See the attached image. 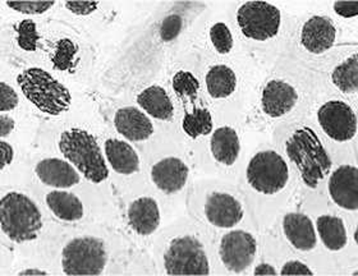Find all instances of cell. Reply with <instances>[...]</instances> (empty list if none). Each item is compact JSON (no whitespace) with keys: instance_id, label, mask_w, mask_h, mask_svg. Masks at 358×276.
I'll return each instance as SVG.
<instances>
[{"instance_id":"obj_9","label":"cell","mask_w":358,"mask_h":276,"mask_svg":"<svg viewBox=\"0 0 358 276\" xmlns=\"http://www.w3.org/2000/svg\"><path fill=\"white\" fill-rule=\"evenodd\" d=\"M257 242L251 233L231 231L223 235L219 245V256L225 269L233 274L246 271L254 262Z\"/></svg>"},{"instance_id":"obj_41","label":"cell","mask_w":358,"mask_h":276,"mask_svg":"<svg viewBox=\"0 0 358 276\" xmlns=\"http://www.w3.org/2000/svg\"><path fill=\"white\" fill-rule=\"evenodd\" d=\"M18 275H49L46 271L44 270H38V269H26L22 270V271H20L18 273Z\"/></svg>"},{"instance_id":"obj_17","label":"cell","mask_w":358,"mask_h":276,"mask_svg":"<svg viewBox=\"0 0 358 276\" xmlns=\"http://www.w3.org/2000/svg\"><path fill=\"white\" fill-rule=\"evenodd\" d=\"M114 126L128 141H146L154 133V126L149 117L134 106L122 108L115 112Z\"/></svg>"},{"instance_id":"obj_7","label":"cell","mask_w":358,"mask_h":276,"mask_svg":"<svg viewBox=\"0 0 358 276\" xmlns=\"http://www.w3.org/2000/svg\"><path fill=\"white\" fill-rule=\"evenodd\" d=\"M247 182L257 194L265 196L282 192L289 180V168L274 150L257 152L247 165Z\"/></svg>"},{"instance_id":"obj_4","label":"cell","mask_w":358,"mask_h":276,"mask_svg":"<svg viewBox=\"0 0 358 276\" xmlns=\"http://www.w3.org/2000/svg\"><path fill=\"white\" fill-rule=\"evenodd\" d=\"M17 82L26 99L48 115H60L72 101L67 87L43 68L24 69L17 77Z\"/></svg>"},{"instance_id":"obj_22","label":"cell","mask_w":358,"mask_h":276,"mask_svg":"<svg viewBox=\"0 0 358 276\" xmlns=\"http://www.w3.org/2000/svg\"><path fill=\"white\" fill-rule=\"evenodd\" d=\"M137 104L143 112L157 120H171L174 115V106L166 91L160 86H150L137 96Z\"/></svg>"},{"instance_id":"obj_27","label":"cell","mask_w":358,"mask_h":276,"mask_svg":"<svg viewBox=\"0 0 358 276\" xmlns=\"http://www.w3.org/2000/svg\"><path fill=\"white\" fill-rule=\"evenodd\" d=\"M214 123L211 112L203 108H194L191 112H187L182 122V128L189 138L196 140L201 136L210 135Z\"/></svg>"},{"instance_id":"obj_15","label":"cell","mask_w":358,"mask_h":276,"mask_svg":"<svg viewBox=\"0 0 358 276\" xmlns=\"http://www.w3.org/2000/svg\"><path fill=\"white\" fill-rule=\"evenodd\" d=\"M336 30L334 23L327 17L313 15L302 27L301 44L307 52L321 54L334 45Z\"/></svg>"},{"instance_id":"obj_21","label":"cell","mask_w":358,"mask_h":276,"mask_svg":"<svg viewBox=\"0 0 358 276\" xmlns=\"http://www.w3.org/2000/svg\"><path fill=\"white\" fill-rule=\"evenodd\" d=\"M210 150L217 163L227 166L234 164L241 151V142L237 132L228 126L217 128L211 136Z\"/></svg>"},{"instance_id":"obj_38","label":"cell","mask_w":358,"mask_h":276,"mask_svg":"<svg viewBox=\"0 0 358 276\" xmlns=\"http://www.w3.org/2000/svg\"><path fill=\"white\" fill-rule=\"evenodd\" d=\"M0 152H1V159H0V168L1 170L6 169V166L10 164L15 159V150L8 143V142H0Z\"/></svg>"},{"instance_id":"obj_35","label":"cell","mask_w":358,"mask_h":276,"mask_svg":"<svg viewBox=\"0 0 358 276\" xmlns=\"http://www.w3.org/2000/svg\"><path fill=\"white\" fill-rule=\"evenodd\" d=\"M64 6L73 15H87L96 10L99 3L97 1H66Z\"/></svg>"},{"instance_id":"obj_13","label":"cell","mask_w":358,"mask_h":276,"mask_svg":"<svg viewBox=\"0 0 358 276\" xmlns=\"http://www.w3.org/2000/svg\"><path fill=\"white\" fill-rule=\"evenodd\" d=\"M299 101L296 89L282 80H271L264 87L262 95V112L270 118H282L291 112Z\"/></svg>"},{"instance_id":"obj_32","label":"cell","mask_w":358,"mask_h":276,"mask_svg":"<svg viewBox=\"0 0 358 276\" xmlns=\"http://www.w3.org/2000/svg\"><path fill=\"white\" fill-rule=\"evenodd\" d=\"M6 4L23 15H43L55 6V1H7Z\"/></svg>"},{"instance_id":"obj_19","label":"cell","mask_w":358,"mask_h":276,"mask_svg":"<svg viewBox=\"0 0 358 276\" xmlns=\"http://www.w3.org/2000/svg\"><path fill=\"white\" fill-rule=\"evenodd\" d=\"M283 231L288 242L296 249L313 251L317 243L316 231L311 219L301 212H289L283 219Z\"/></svg>"},{"instance_id":"obj_25","label":"cell","mask_w":358,"mask_h":276,"mask_svg":"<svg viewBox=\"0 0 358 276\" xmlns=\"http://www.w3.org/2000/svg\"><path fill=\"white\" fill-rule=\"evenodd\" d=\"M316 226L324 246L330 251H341L347 246L348 237L342 219L324 215L317 219Z\"/></svg>"},{"instance_id":"obj_20","label":"cell","mask_w":358,"mask_h":276,"mask_svg":"<svg viewBox=\"0 0 358 276\" xmlns=\"http://www.w3.org/2000/svg\"><path fill=\"white\" fill-rule=\"evenodd\" d=\"M104 149L106 159L114 172L122 175H131L140 170V157L128 142L108 138Z\"/></svg>"},{"instance_id":"obj_24","label":"cell","mask_w":358,"mask_h":276,"mask_svg":"<svg viewBox=\"0 0 358 276\" xmlns=\"http://www.w3.org/2000/svg\"><path fill=\"white\" fill-rule=\"evenodd\" d=\"M206 89L213 99H227L237 89V77L228 66L217 64L209 69L205 77Z\"/></svg>"},{"instance_id":"obj_29","label":"cell","mask_w":358,"mask_h":276,"mask_svg":"<svg viewBox=\"0 0 358 276\" xmlns=\"http://www.w3.org/2000/svg\"><path fill=\"white\" fill-rule=\"evenodd\" d=\"M17 34V44L24 50V52H35L38 49V36L36 23L32 20H23L22 22L18 23L15 27Z\"/></svg>"},{"instance_id":"obj_12","label":"cell","mask_w":358,"mask_h":276,"mask_svg":"<svg viewBox=\"0 0 358 276\" xmlns=\"http://www.w3.org/2000/svg\"><path fill=\"white\" fill-rule=\"evenodd\" d=\"M329 194L339 208L348 211L358 209V170L356 166L343 165L329 180Z\"/></svg>"},{"instance_id":"obj_28","label":"cell","mask_w":358,"mask_h":276,"mask_svg":"<svg viewBox=\"0 0 358 276\" xmlns=\"http://www.w3.org/2000/svg\"><path fill=\"white\" fill-rule=\"evenodd\" d=\"M173 90L182 99H194L200 90V82L191 72L179 71L173 77Z\"/></svg>"},{"instance_id":"obj_6","label":"cell","mask_w":358,"mask_h":276,"mask_svg":"<svg viewBox=\"0 0 358 276\" xmlns=\"http://www.w3.org/2000/svg\"><path fill=\"white\" fill-rule=\"evenodd\" d=\"M106 262L104 242L95 237L73 238L62 251V270L66 275H100Z\"/></svg>"},{"instance_id":"obj_34","label":"cell","mask_w":358,"mask_h":276,"mask_svg":"<svg viewBox=\"0 0 358 276\" xmlns=\"http://www.w3.org/2000/svg\"><path fill=\"white\" fill-rule=\"evenodd\" d=\"M0 112H7L13 110L18 105V95L12 86L8 83H0Z\"/></svg>"},{"instance_id":"obj_14","label":"cell","mask_w":358,"mask_h":276,"mask_svg":"<svg viewBox=\"0 0 358 276\" xmlns=\"http://www.w3.org/2000/svg\"><path fill=\"white\" fill-rule=\"evenodd\" d=\"M189 168L178 157H165L151 169V180L166 194H177L186 186Z\"/></svg>"},{"instance_id":"obj_1","label":"cell","mask_w":358,"mask_h":276,"mask_svg":"<svg viewBox=\"0 0 358 276\" xmlns=\"http://www.w3.org/2000/svg\"><path fill=\"white\" fill-rule=\"evenodd\" d=\"M285 151L307 187L315 189L328 177L331 160L319 136L311 128L296 129L285 142Z\"/></svg>"},{"instance_id":"obj_11","label":"cell","mask_w":358,"mask_h":276,"mask_svg":"<svg viewBox=\"0 0 358 276\" xmlns=\"http://www.w3.org/2000/svg\"><path fill=\"white\" fill-rule=\"evenodd\" d=\"M202 211L208 223L219 229H231L245 217V210L238 197L225 191L210 192L205 198Z\"/></svg>"},{"instance_id":"obj_18","label":"cell","mask_w":358,"mask_h":276,"mask_svg":"<svg viewBox=\"0 0 358 276\" xmlns=\"http://www.w3.org/2000/svg\"><path fill=\"white\" fill-rule=\"evenodd\" d=\"M127 217L132 231L142 237L155 233L162 220L159 205L151 197H140L134 200L128 208Z\"/></svg>"},{"instance_id":"obj_10","label":"cell","mask_w":358,"mask_h":276,"mask_svg":"<svg viewBox=\"0 0 358 276\" xmlns=\"http://www.w3.org/2000/svg\"><path fill=\"white\" fill-rule=\"evenodd\" d=\"M324 132L334 141H351L357 133V117L351 106L339 100L328 101L317 112Z\"/></svg>"},{"instance_id":"obj_23","label":"cell","mask_w":358,"mask_h":276,"mask_svg":"<svg viewBox=\"0 0 358 276\" xmlns=\"http://www.w3.org/2000/svg\"><path fill=\"white\" fill-rule=\"evenodd\" d=\"M45 202L52 215L62 221L73 223L81 220L85 215L81 200L67 191H52L45 196Z\"/></svg>"},{"instance_id":"obj_5","label":"cell","mask_w":358,"mask_h":276,"mask_svg":"<svg viewBox=\"0 0 358 276\" xmlns=\"http://www.w3.org/2000/svg\"><path fill=\"white\" fill-rule=\"evenodd\" d=\"M168 275H209L210 262L201 240L191 235L173 238L163 254Z\"/></svg>"},{"instance_id":"obj_3","label":"cell","mask_w":358,"mask_h":276,"mask_svg":"<svg viewBox=\"0 0 358 276\" xmlns=\"http://www.w3.org/2000/svg\"><path fill=\"white\" fill-rule=\"evenodd\" d=\"M59 150L63 157L92 183H101L109 177L104 155L96 138L81 128L63 132L59 138Z\"/></svg>"},{"instance_id":"obj_31","label":"cell","mask_w":358,"mask_h":276,"mask_svg":"<svg viewBox=\"0 0 358 276\" xmlns=\"http://www.w3.org/2000/svg\"><path fill=\"white\" fill-rule=\"evenodd\" d=\"M210 40L219 54H228L233 49V36L229 27L223 22H217L210 29Z\"/></svg>"},{"instance_id":"obj_8","label":"cell","mask_w":358,"mask_h":276,"mask_svg":"<svg viewBox=\"0 0 358 276\" xmlns=\"http://www.w3.org/2000/svg\"><path fill=\"white\" fill-rule=\"evenodd\" d=\"M237 22L247 38L266 41L279 32L282 13L275 6L266 1H247L239 7Z\"/></svg>"},{"instance_id":"obj_36","label":"cell","mask_w":358,"mask_h":276,"mask_svg":"<svg viewBox=\"0 0 358 276\" xmlns=\"http://www.w3.org/2000/svg\"><path fill=\"white\" fill-rule=\"evenodd\" d=\"M280 275H313V273L301 261H288L282 268Z\"/></svg>"},{"instance_id":"obj_40","label":"cell","mask_w":358,"mask_h":276,"mask_svg":"<svg viewBox=\"0 0 358 276\" xmlns=\"http://www.w3.org/2000/svg\"><path fill=\"white\" fill-rule=\"evenodd\" d=\"M254 275H278L274 266H271L270 263H260L257 265L254 270Z\"/></svg>"},{"instance_id":"obj_37","label":"cell","mask_w":358,"mask_h":276,"mask_svg":"<svg viewBox=\"0 0 358 276\" xmlns=\"http://www.w3.org/2000/svg\"><path fill=\"white\" fill-rule=\"evenodd\" d=\"M334 10L343 18H353L358 15V1H336Z\"/></svg>"},{"instance_id":"obj_39","label":"cell","mask_w":358,"mask_h":276,"mask_svg":"<svg viewBox=\"0 0 358 276\" xmlns=\"http://www.w3.org/2000/svg\"><path fill=\"white\" fill-rule=\"evenodd\" d=\"M0 123H1V129H0V136L1 138H6L9 133L15 129V122L13 118L8 117V115H1L0 117Z\"/></svg>"},{"instance_id":"obj_16","label":"cell","mask_w":358,"mask_h":276,"mask_svg":"<svg viewBox=\"0 0 358 276\" xmlns=\"http://www.w3.org/2000/svg\"><path fill=\"white\" fill-rule=\"evenodd\" d=\"M35 173L41 183L52 188H72L81 180L75 166L58 157L40 160L35 166Z\"/></svg>"},{"instance_id":"obj_2","label":"cell","mask_w":358,"mask_h":276,"mask_svg":"<svg viewBox=\"0 0 358 276\" xmlns=\"http://www.w3.org/2000/svg\"><path fill=\"white\" fill-rule=\"evenodd\" d=\"M43 215L29 196L9 192L0 200V226L12 242L22 245L36 240L43 231Z\"/></svg>"},{"instance_id":"obj_33","label":"cell","mask_w":358,"mask_h":276,"mask_svg":"<svg viewBox=\"0 0 358 276\" xmlns=\"http://www.w3.org/2000/svg\"><path fill=\"white\" fill-rule=\"evenodd\" d=\"M182 30V18L177 15H168L160 26V36L164 41H172Z\"/></svg>"},{"instance_id":"obj_30","label":"cell","mask_w":358,"mask_h":276,"mask_svg":"<svg viewBox=\"0 0 358 276\" xmlns=\"http://www.w3.org/2000/svg\"><path fill=\"white\" fill-rule=\"evenodd\" d=\"M76 54H77V48L73 41H71L69 38L60 40L57 44L55 52L52 57L54 67L59 71H67L69 68L73 67Z\"/></svg>"},{"instance_id":"obj_26","label":"cell","mask_w":358,"mask_h":276,"mask_svg":"<svg viewBox=\"0 0 358 276\" xmlns=\"http://www.w3.org/2000/svg\"><path fill=\"white\" fill-rule=\"evenodd\" d=\"M333 83L344 94H355L358 90L357 54L339 64L331 75Z\"/></svg>"}]
</instances>
